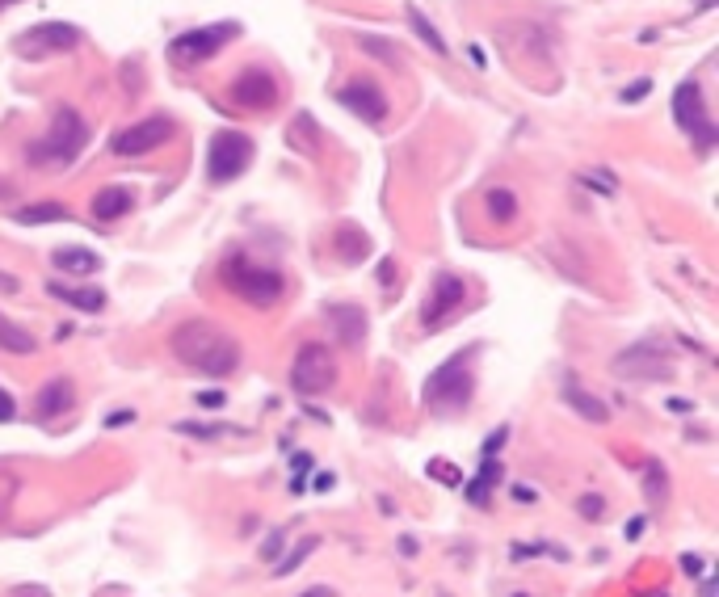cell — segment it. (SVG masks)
<instances>
[{
	"mask_svg": "<svg viewBox=\"0 0 719 597\" xmlns=\"http://www.w3.org/2000/svg\"><path fill=\"white\" fill-rule=\"evenodd\" d=\"M173 354L186 362L190 370H198V375H211V379H223V375H232V370L240 366V345L223 333L219 324L211 320H186L173 333Z\"/></svg>",
	"mask_w": 719,
	"mask_h": 597,
	"instance_id": "obj_1",
	"label": "cell"
},
{
	"mask_svg": "<svg viewBox=\"0 0 719 597\" xmlns=\"http://www.w3.org/2000/svg\"><path fill=\"white\" fill-rule=\"evenodd\" d=\"M471 391H476V379H471V366H467V354L442 362L434 375L425 379V404L434 408L438 417H450V413H463L471 404Z\"/></svg>",
	"mask_w": 719,
	"mask_h": 597,
	"instance_id": "obj_2",
	"label": "cell"
},
{
	"mask_svg": "<svg viewBox=\"0 0 719 597\" xmlns=\"http://www.w3.org/2000/svg\"><path fill=\"white\" fill-rule=\"evenodd\" d=\"M223 282H228V291L240 295L244 303H257V307H270L282 299V274L278 270H265V265L249 261V257H228L223 265Z\"/></svg>",
	"mask_w": 719,
	"mask_h": 597,
	"instance_id": "obj_3",
	"label": "cell"
},
{
	"mask_svg": "<svg viewBox=\"0 0 719 597\" xmlns=\"http://www.w3.org/2000/svg\"><path fill=\"white\" fill-rule=\"evenodd\" d=\"M85 139H89L85 118H80L72 106H64V110H55V122H51L47 139H38L34 148H30V160H34V164H43V160H47V164H68V160L80 156Z\"/></svg>",
	"mask_w": 719,
	"mask_h": 597,
	"instance_id": "obj_4",
	"label": "cell"
},
{
	"mask_svg": "<svg viewBox=\"0 0 719 597\" xmlns=\"http://www.w3.org/2000/svg\"><path fill=\"white\" fill-rule=\"evenodd\" d=\"M673 118H677V127H682L686 135H694L698 152L715 148L719 131H715V122L707 114V97H703V89H698V80H682V85H677V93H673Z\"/></svg>",
	"mask_w": 719,
	"mask_h": 597,
	"instance_id": "obj_5",
	"label": "cell"
},
{
	"mask_svg": "<svg viewBox=\"0 0 719 597\" xmlns=\"http://www.w3.org/2000/svg\"><path fill=\"white\" fill-rule=\"evenodd\" d=\"M291 383H295V391H303V396H324V391L337 383V362H333V354H328L324 345L307 341L299 354H295Z\"/></svg>",
	"mask_w": 719,
	"mask_h": 597,
	"instance_id": "obj_6",
	"label": "cell"
},
{
	"mask_svg": "<svg viewBox=\"0 0 719 597\" xmlns=\"http://www.w3.org/2000/svg\"><path fill=\"white\" fill-rule=\"evenodd\" d=\"M228 38H236V22H219V26H202V30H186L181 38L169 43V59L181 68H198L202 59H211Z\"/></svg>",
	"mask_w": 719,
	"mask_h": 597,
	"instance_id": "obj_7",
	"label": "cell"
},
{
	"mask_svg": "<svg viewBox=\"0 0 719 597\" xmlns=\"http://www.w3.org/2000/svg\"><path fill=\"white\" fill-rule=\"evenodd\" d=\"M253 160V143L240 131H219L207 148V173L211 181H236Z\"/></svg>",
	"mask_w": 719,
	"mask_h": 597,
	"instance_id": "obj_8",
	"label": "cell"
},
{
	"mask_svg": "<svg viewBox=\"0 0 719 597\" xmlns=\"http://www.w3.org/2000/svg\"><path fill=\"white\" fill-rule=\"evenodd\" d=\"M169 139H173V118L156 114V118H143V122H135V127H127L122 135H114L110 148L118 156H143V152H152V148H160V143H169Z\"/></svg>",
	"mask_w": 719,
	"mask_h": 597,
	"instance_id": "obj_9",
	"label": "cell"
},
{
	"mask_svg": "<svg viewBox=\"0 0 719 597\" xmlns=\"http://www.w3.org/2000/svg\"><path fill=\"white\" fill-rule=\"evenodd\" d=\"M80 43V30L68 26V22H43V26H34L26 30L22 38L13 43L17 55H26V59H38V55H51V51H72Z\"/></svg>",
	"mask_w": 719,
	"mask_h": 597,
	"instance_id": "obj_10",
	"label": "cell"
},
{
	"mask_svg": "<svg viewBox=\"0 0 719 597\" xmlns=\"http://www.w3.org/2000/svg\"><path fill=\"white\" fill-rule=\"evenodd\" d=\"M614 370H619V375H631V379H665L669 375V358H665V349L656 341H640V345H631V349H623V354L614 358Z\"/></svg>",
	"mask_w": 719,
	"mask_h": 597,
	"instance_id": "obj_11",
	"label": "cell"
},
{
	"mask_svg": "<svg viewBox=\"0 0 719 597\" xmlns=\"http://www.w3.org/2000/svg\"><path fill=\"white\" fill-rule=\"evenodd\" d=\"M459 303H463V278L438 274V278H434V291H429V299L421 303V324H425V328H438Z\"/></svg>",
	"mask_w": 719,
	"mask_h": 597,
	"instance_id": "obj_12",
	"label": "cell"
},
{
	"mask_svg": "<svg viewBox=\"0 0 719 597\" xmlns=\"http://www.w3.org/2000/svg\"><path fill=\"white\" fill-rule=\"evenodd\" d=\"M341 106L354 110L362 122H383V114H387L383 89L375 85V80H349V85L341 89Z\"/></svg>",
	"mask_w": 719,
	"mask_h": 597,
	"instance_id": "obj_13",
	"label": "cell"
},
{
	"mask_svg": "<svg viewBox=\"0 0 719 597\" xmlns=\"http://www.w3.org/2000/svg\"><path fill=\"white\" fill-rule=\"evenodd\" d=\"M232 97L240 101V106H257V110H265L270 101L278 97V85H274V76H265V72H244L236 85H232Z\"/></svg>",
	"mask_w": 719,
	"mask_h": 597,
	"instance_id": "obj_14",
	"label": "cell"
},
{
	"mask_svg": "<svg viewBox=\"0 0 719 597\" xmlns=\"http://www.w3.org/2000/svg\"><path fill=\"white\" fill-rule=\"evenodd\" d=\"M72 404H76V387H72V379H51L43 391H38V417H43V421L64 417Z\"/></svg>",
	"mask_w": 719,
	"mask_h": 597,
	"instance_id": "obj_15",
	"label": "cell"
},
{
	"mask_svg": "<svg viewBox=\"0 0 719 597\" xmlns=\"http://www.w3.org/2000/svg\"><path fill=\"white\" fill-rule=\"evenodd\" d=\"M328 320H333V333H337L345 345H362V337H366V316H362V307L337 303V307H328Z\"/></svg>",
	"mask_w": 719,
	"mask_h": 597,
	"instance_id": "obj_16",
	"label": "cell"
},
{
	"mask_svg": "<svg viewBox=\"0 0 719 597\" xmlns=\"http://www.w3.org/2000/svg\"><path fill=\"white\" fill-rule=\"evenodd\" d=\"M47 291L55 299H64L68 307H80V312H101L106 307V291H97V286H64V282H51Z\"/></svg>",
	"mask_w": 719,
	"mask_h": 597,
	"instance_id": "obj_17",
	"label": "cell"
},
{
	"mask_svg": "<svg viewBox=\"0 0 719 597\" xmlns=\"http://www.w3.org/2000/svg\"><path fill=\"white\" fill-rule=\"evenodd\" d=\"M51 265L64 274H97L101 270V257L89 253V249H55L51 253Z\"/></svg>",
	"mask_w": 719,
	"mask_h": 597,
	"instance_id": "obj_18",
	"label": "cell"
},
{
	"mask_svg": "<svg viewBox=\"0 0 719 597\" xmlns=\"http://www.w3.org/2000/svg\"><path fill=\"white\" fill-rule=\"evenodd\" d=\"M0 349H9V354H34L38 341L26 333L22 324H13L9 316H0Z\"/></svg>",
	"mask_w": 719,
	"mask_h": 597,
	"instance_id": "obj_19",
	"label": "cell"
},
{
	"mask_svg": "<svg viewBox=\"0 0 719 597\" xmlns=\"http://www.w3.org/2000/svg\"><path fill=\"white\" fill-rule=\"evenodd\" d=\"M13 219L17 223H64V219H72V211L59 207V202H34V207H17Z\"/></svg>",
	"mask_w": 719,
	"mask_h": 597,
	"instance_id": "obj_20",
	"label": "cell"
},
{
	"mask_svg": "<svg viewBox=\"0 0 719 597\" xmlns=\"http://www.w3.org/2000/svg\"><path fill=\"white\" fill-rule=\"evenodd\" d=\"M127 211H131V194H127V190H101V194L93 198V215L106 219V223H110V219H122Z\"/></svg>",
	"mask_w": 719,
	"mask_h": 597,
	"instance_id": "obj_21",
	"label": "cell"
},
{
	"mask_svg": "<svg viewBox=\"0 0 719 597\" xmlns=\"http://www.w3.org/2000/svg\"><path fill=\"white\" fill-rule=\"evenodd\" d=\"M408 26H413L417 34H421V43L434 51V55H450V47H446V38L434 30V22H429V17L417 9V5H408Z\"/></svg>",
	"mask_w": 719,
	"mask_h": 597,
	"instance_id": "obj_22",
	"label": "cell"
},
{
	"mask_svg": "<svg viewBox=\"0 0 719 597\" xmlns=\"http://www.w3.org/2000/svg\"><path fill=\"white\" fill-rule=\"evenodd\" d=\"M564 396H568V404L577 408V413H581L585 421H593V425H602V421L610 417V408H606V404H598V400H593L589 391H581V387H572V383H568V387H564Z\"/></svg>",
	"mask_w": 719,
	"mask_h": 597,
	"instance_id": "obj_23",
	"label": "cell"
},
{
	"mask_svg": "<svg viewBox=\"0 0 719 597\" xmlns=\"http://www.w3.org/2000/svg\"><path fill=\"white\" fill-rule=\"evenodd\" d=\"M497 480H501V463H497V459H484L476 484L467 488V501H471V505H484V501H488V492H492V484H497Z\"/></svg>",
	"mask_w": 719,
	"mask_h": 597,
	"instance_id": "obj_24",
	"label": "cell"
},
{
	"mask_svg": "<svg viewBox=\"0 0 719 597\" xmlns=\"http://www.w3.org/2000/svg\"><path fill=\"white\" fill-rule=\"evenodd\" d=\"M484 207H488V215L497 219V223H509L513 215H518V198H513V190H488Z\"/></svg>",
	"mask_w": 719,
	"mask_h": 597,
	"instance_id": "obj_25",
	"label": "cell"
},
{
	"mask_svg": "<svg viewBox=\"0 0 719 597\" xmlns=\"http://www.w3.org/2000/svg\"><path fill=\"white\" fill-rule=\"evenodd\" d=\"M312 551H316V539H303V543H295V547L286 551L282 560L274 564V576H291V572H295V568H299V564H303V560H307V555H312Z\"/></svg>",
	"mask_w": 719,
	"mask_h": 597,
	"instance_id": "obj_26",
	"label": "cell"
},
{
	"mask_svg": "<svg viewBox=\"0 0 719 597\" xmlns=\"http://www.w3.org/2000/svg\"><path fill=\"white\" fill-rule=\"evenodd\" d=\"M358 47L362 51H371V55H379V59H400V51H396V43H387V38H371V34H358Z\"/></svg>",
	"mask_w": 719,
	"mask_h": 597,
	"instance_id": "obj_27",
	"label": "cell"
},
{
	"mask_svg": "<svg viewBox=\"0 0 719 597\" xmlns=\"http://www.w3.org/2000/svg\"><path fill=\"white\" fill-rule=\"evenodd\" d=\"M644 488H648V497H652V501H665V492H669V484H665V467H661V463H648V476H644Z\"/></svg>",
	"mask_w": 719,
	"mask_h": 597,
	"instance_id": "obj_28",
	"label": "cell"
},
{
	"mask_svg": "<svg viewBox=\"0 0 719 597\" xmlns=\"http://www.w3.org/2000/svg\"><path fill=\"white\" fill-rule=\"evenodd\" d=\"M13 417H17V400L9 396L5 387H0V421H13Z\"/></svg>",
	"mask_w": 719,
	"mask_h": 597,
	"instance_id": "obj_29",
	"label": "cell"
},
{
	"mask_svg": "<svg viewBox=\"0 0 719 597\" xmlns=\"http://www.w3.org/2000/svg\"><path fill=\"white\" fill-rule=\"evenodd\" d=\"M648 89H652V80H635V85H627V89H623L619 97H623V101H640V97H644Z\"/></svg>",
	"mask_w": 719,
	"mask_h": 597,
	"instance_id": "obj_30",
	"label": "cell"
},
{
	"mask_svg": "<svg viewBox=\"0 0 719 597\" xmlns=\"http://www.w3.org/2000/svg\"><path fill=\"white\" fill-rule=\"evenodd\" d=\"M198 404L202 408H223V404H228V396H223V391H202Z\"/></svg>",
	"mask_w": 719,
	"mask_h": 597,
	"instance_id": "obj_31",
	"label": "cell"
},
{
	"mask_svg": "<svg viewBox=\"0 0 719 597\" xmlns=\"http://www.w3.org/2000/svg\"><path fill=\"white\" fill-rule=\"evenodd\" d=\"M682 568H686L690 576H698V572H703V560H698V555H686V560H682Z\"/></svg>",
	"mask_w": 719,
	"mask_h": 597,
	"instance_id": "obj_32",
	"label": "cell"
},
{
	"mask_svg": "<svg viewBox=\"0 0 719 597\" xmlns=\"http://www.w3.org/2000/svg\"><path fill=\"white\" fill-rule=\"evenodd\" d=\"M585 501H589V505H581V509L589 513V518H598V513H602V497H585Z\"/></svg>",
	"mask_w": 719,
	"mask_h": 597,
	"instance_id": "obj_33",
	"label": "cell"
},
{
	"mask_svg": "<svg viewBox=\"0 0 719 597\" xmlns=\"http://www.w3.org/2000/svg\"><path fill=\"white\" fill-rule=\"evenodd\" d=\"M299 597H337L333 589H307V593H299Z\"/></svg>",
	"mask_w": 719,
	"mask_h": 597,
	"instance_id": "obj_34",
	"label": "cell"
},
{
	"mask_svg": "<svg viewBox=\"0 0 719 597\" xmlns=\"http://www.w3.org/2000/svg\"><path fill=\"white\" fill-rule=\"evenodd\" d=\"M5 5H9V0H0V9H5Z\"/></svg>",
	"mask_w": 719,
	"mask_h": 597,
	"instance_id": "obj_35",
	"label": "cell"
},
{
	"mask_svg": "<svg viewBox=\"0 0 719 597\" xmlns=\"http://www.w3.org/2000/svg\"><path fill=\"white\" fill-rule=\"evenodd\" d=\"M513 597H526V593H513Z\"/></svg>",
	"mask_w": 719,
	"mask_h": 597,
	"instance_id": "obj_36",
	"label": "cell"
},
{
	"mask_svg": "<svg viewBox=\"0 0 719 597\" xmlns=\"http://www.w3.org/2000/svg\"><path fill=\"white\" fill-rule=\"evenodd\" d=\"M30 597H43V593H30Z\"/></svg>",
	"mask_w": 719,
	"mask_h": 597,
	"instance_id": "obj_37",
	"label": "cell"
}]
</instances>
